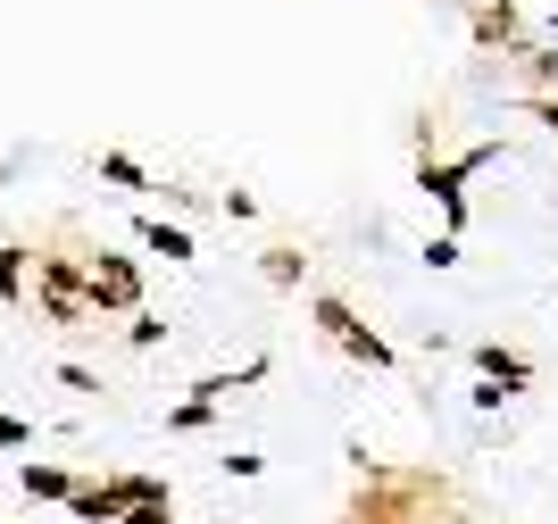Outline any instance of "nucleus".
I'll return each instance as SVG.
<instances>
[{
    "label": "nucleus",
    "mask_w": 558,
    "mask_h": 524,
    "mask_svg": "<svg viewBox=\"0 0 558 524\" xmlns=\"http://www.w3.org/2000/svg\"><path fill=\"white\" fill-rule=\"evenodd\" d=\"M350 475H359V491H350L342 524H442L450 508V483L434 466H384V458L350 450Z\"/></svg>",
    "instance_id": "1"
},
{
    "label": "nucleus",
    "mask_w": 558,
    "mask_h": 524,
    "mask_svg": "<svg viewBox=\"0 0 558 524\" xmlns=\"http://www.w3.org/2000/svg\"><path fill=\"white\" fill-rule=\"evenodd\" d=\"M308 325H317V333H326V342L342 350V358L375 366V375H400V350L384 342V333H375V325L359 317V308H350L342 292H308Z\"/></svg>",
    "instance_id": "2"
},
{
    "label": "nucleus",
    "mask_w": 558,
    "mask_h": 524,
    "mask_svg": "<svg viewBox=\"0 0 558 524\" xmlns=\"http://www.w3.org/2000/svg\"><path fill=\"white\" fill-rule=\"evenodd\" d=\"M34 317L59 325V333H84V325H93V300H84V258L34 251Z\"/></svg>",
    "instance_id": "3"
},
{
    "label": "nucleus",
    "mask_w": 558,
    "mask_h": 524,
    "mask_svg": "<svg viewBox=\"0 0 558 524\" xmlns=\"http://www.w3.org/2000/svg\"><path fill=\"white\" fill-rule=\"evenodd\" d=\"M500 159V142H475V150H459V159H417V183H425V200H442V233L459 242L466 233V175L475 167Z\"/></svg>",
    "instance_id": "4"
},
{
    "label": "nucleus",
    "mask_w": 558,
    "mask_h": 524,
    "mask_svg": "<svg viewBox=\"0 0 558 524\" xmlns=\"http://www.w3.org/2000/svg\"><path fill=\"white\" fill-rule=\"evenodd\" d=\"M150 500H175L159 475H109V483H75V500H68V516L75 524H117L125 508H150Z\"/></svg>",
    "instance_id": "5"
},
{
    "label": "nucleus",
    "mask_w": 558,
    "mask_h": 524,
    "mask_svg": "<svg viewBox=\"0 0 558 524\" xmlns=\"http://www.w3.org/2000/svg\"><path fill=\"white\" fill-rule=\"evenodd\" d=\"M84 300H93V325L100 317H142V267L125 251H93L84 258Z\"/></svg>",
    "instance_id": "6"
},
{
    "label": "nucleus",
    "mask_w": 558,
    "mask_h": 524,
    "mask_svg": "<svg viewBox=\"0 0 558 524\" xmlns=\"http://www.w3.org/2000/svg\"><path fill=\"white\" fill-rule=\"evenodd\" d=\"M466 42L475 50H500L509 59L525 42V17H517V0H466Z\"/></svg>",
    "instance_id": "7"
},
{
    "label": "nucleus",
    "mask_w": 558,
    "mask_h": 524,
    "mask_svg": "<svg viewBox=\"0 0 558 524\" xmlns=\"http://www.w3.org/2000/svg\"><path fill=\"white\" fill-rule=\"evenodd\" d=\"M466 366L484 375V391H492V400H509V391H525V383H534V358H525V350H500V342H475V350H466Z\"/></svg>",
    "instance_id": "8"
},
{
    "label": "nucleus",
    "mask_w": 558,
    "mask_h": 524,
    "mask_svg": "<svg viewBox=\"0 0 558 524\" xmlns=\"http://www.w3.org/2000/svg\"><path fill=\"white\" fill-rule=\"evenodd\" d=\"M75 483H84L75 466H50V458H34V466L17 475V491H25V500H50V508H68V500H75Z\"/></svg>",
    "instance_id": "9"
},
{
    "label": "nucleus",
    "mask_w": 558,
    "mask_h": 524,
    "mask_svg": "<svg viewBox=\"0 0 558 524\" xmlns=\"http://www.w3.org/2000/svg\"><path fill=\"white\" fill-rule=\"evenodd\" d=\"M258 275H267L276 292H301L308 283V251L301 242H267V251H258Z\"/></svg>",
    "instance_id": "10"
},
{
    "label": "nucleus",
    "mask_w": 558,
    "mask_h": 524,
    "mask_svg": "<svg viewBox=\"0 0 558 524\" xmlns=\"http://www.w3.org/2000/svg\"><path fill=\"white\" fill-rule=\"evenodd\" d=\"M134 242H142V251H159L167 267H184V258H201V251H192V233H184V226H167V217H142V226H134Z\"/></svg>",
    "instance_id": "11"
},
{
    "label": "nucleus",
    "mask_w": 558,
    "mask_h": 524,
    "mask_svg": "<svg viewBox=\"0 0 558 524\" xmlns=\"http://www.w3.org/2000/svg\"><path fill=\"white\" fill-rule=\"evenodd\" d=\"M25 275H34V242H0V308H25Z\"/></svg>",
    "instance_id": "12"
},
{
    "label": "nucleus",
    "mask_w": 558,
    "mask_h": 524,
    "mask_svg": "<svg viewBox=\"0 0 558 524\" xmlns=\"http://www.w3.org/2000/svg\"><path fill=\"white\" fill-rule=\"evenodd\" d=\"M509 59H517V68H525V84H534V100H542V92L558 84V50H550V42H534V34H525V42H517Z\"/></svg>",
    "instance_id": "13"
},
{
    "label": "nucleus",
    "mask_w": 558,
    "mask_h": 524,
    "mask_svg": "<svg viewBox=\"0 0 558 524\" xmlns=\"http://www.w3.org/2000/svg\"><path fill=\"white\" fill-rule=\"evenodd\" d=\"M100 183H117V192H159V183H150V167H142L134 150H100Z\"/></svg>",
    "instance_id": "14"
},
{
    "label": "nucleus",
    "mask_w": 558,
    "mask_h": 524,
    "mask_svg": "<svg viewBox=\"0 0 558 524\" xmlns=\"http://www.w3.org/2000/svg\"><path fill=\"white\" fill-rule=\"evenodd\" d=\"M217 425V409H201V400H175V409H167V434H209Z\"/></svg>",
    "instance_id": "15"
},
{
    "label": "nucleus",
    "mask_w": 558,
    "mask_h": 524,
    "mask_svg": "<svg viewBox=\"0 0 558 524\" xmlns=\"http://www.w3.org/2000/svg\"><path fill=\"white\" fill-rule=\"evenodd\" d=\"M0 450H34V416H9V409H0Z\"/></svg>",
    "instance_id": "16"
},
{
    "label": "nucleus",
    "mask_w": 558,
    "mask_h": 524,
    "mask_svg": "<svg viewBox=\"0 0 558 524\" xmlns=\"http://www.w3.org/2000/svg\"><path fill=\"white\" fill-rule=\"evenodd\" d=\"M59 383H68L75 400H100V375H93V366H59Z\"/></svg>",
    "instance_id": "17"
},
{
    "label": "nucleus",
    "mask_w": 558,
    "mask_h": 524,
    "mask_svg": "<svg viewBox=\"0 0 558 524\" xmlns=\"http://www.w3.org/2000/svg\"><path fill=\"white\" fill-rule=\"evenodd\" d=\"M459 258H466V251L450 242V233H434V242H425V267H434V275H442V267H459Z\"/></svg>",
    "instance_id": "18"
},
{
    "label": "nucleus",
    "mask_w": 558,
    "mask_h": 524,
    "mask_svg": "<svg viewBox=\"0 0 558 524\" xmlns=\"http://www.w3.org/2000/svg\"><path fill=\"white\" fill-rule=\"evenodd\" d=\"M125 342H134V350H159L167 325H159V317H134V325H125Z\"/></svg>",
    "instance_id": "19"
},
{
    "label": "nucleus",
    "mask_w": 558,
    "mask_h": 524,
    "mask_svg": "<svg viewBox=\"0 0 558 524\" xmlns=\"http://www.w3.org/2000/svg\"><path fill=\"white\" fill-rule=\"evenodd\" d=\"M117 524H175V500H150V508H125Z\"/></svg>",
    "instance_id": "20"
},
{
    "label": "nucleus",
    "mask_w": 558,
    "mask_h": 524,
    "mask_svg": "<svg viewBox=\"0 0 558 524\" xmlns=\"http://www.w3.org/2000/svg\"><path fill=\"white\" fill-rule=\"evenodd\" d=\"M226 475L251 483V475H267V458H258V450H226Z\"/></svg>",
    "instance_id": "21"
},
{
    "label": "nucleus",
    "mask_w": 558,
    "mask_h": 524,
    "mask_svg": "<svg viewBox=\"0 0 558 524\" xmlns=\"http://www.w3.org/2000/svg\"><path fill=\"white\" fill-rule=\"evenodd\" d=\"M525 117H534V125H550V134H558V100H550V92H542V100H534V92H525Z\"/></svg>",
    "instance_id": "22"
},
{
    "label": "nucleus",
    "mask_w": 558,
    "mask_h": 524,
    "mask_svg": "<svg viewBox=\"0 0 558 524\" xmlns=\"http://www.w3.org/2000/svg\"><path fill=\"white\" fill-rule=\"evenodd\" d=\"M550 42H558V17H550Z\"/></svg>",
    "instance_id": "23"
}]
</instances>
